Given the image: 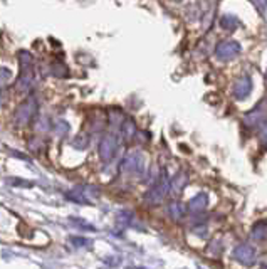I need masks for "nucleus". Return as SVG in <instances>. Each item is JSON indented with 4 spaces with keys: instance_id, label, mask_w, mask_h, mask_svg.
<instances>
[{
    "instance_id": "4be33fe9",
    "label": "nucleus",
    "mask_w": 267,
    "mask_h": 269,
    "mask_svg": "<svg viewBox=\"0 0 267 269\" xmlns=\"http://www.w3.org/2000/svg\"><path fill=\"white\" fill-rule=\"evenodd\" d=\"M10 78H12V73L7 67H0V83H9Z\"/></svg>"
},
{
    "instance_id": "39448f33",
    "label": "nucleus",
    "mask_w": 267,
    "mask_h": 269,
    "mask_svg": "<svg viewBox=\"0 0 267 269\" xmlns=\"http://www.w3.org/2000/svg\"><path fill=\"white\" fill-rule=\"evenodd\" d=\"M121 170L129 173V175H138L141 177L144 172V157L140 151H129L126 157L121 162Z\"/></svg>"
},
{
    "instance_id": "412c9836",
    "label": "nucleus",
    "mask_w": 267,
    "mask_h": 269,
    "mask_svg": "<svg viewBox=\"0 0 267 269\" xmlns=\"http://www.w3.org/2000/svg\"><path fill=\"white\" fill-rule=\"evenodd\" d=\"M254 2V5L259 9V12L262 14V17H266V14H267V0H252Z\"/></svg>"
},
{
    "instance_id": "a211bd4d",
    "label": "nucleus",
    "mask_w": 267,
    "mask_h": 269,
    "mask_svg": "<svg viewBox=\"0 0 267 269\" xmlns=\"http://www.w3.org/2000/svg\"><path fill=\"white\" fill-rule=\"evenodd\" d=\"M51 74L56 78H66L67 76V67L62 62H52L51 64Z\"/></svg>"
},
{
    "instance_id": "cd10ccee",
    "label": "nucleus",
    "mask_w": 267,
    "mask_h": 269,
    "mask_svg": "<svg viewBox=\"0 0 267 269\" xmlns=\"http://www.w3.org/2000/svg\"><path fill=\"white\" fill-rule=\"evenodd\" d=\"M266 78H267V74H266Z\"/></svg>"
},
{
    "instance_id": "f03ea898",
    "label": "nucleus",
    "mask_w": 267,
    "mask_h": 269,
    "mask_svg": "<svg viewBox=\"0 0 267 269\" xmlns=\"http://www.w3.org/2000/svg\"><path fill=\"white\" fill-rule=\"evenodd\" d=\"M170 184H171V180L168 179V173H166V170H163V172L158 175V179L155 180L153 187L146 192L144 202H146L148 206H158V204L168 195Z\"/></svg>"
},
{
    "instance_id": "6ab92c4d",
    "label": "nucleus",
    "mask_w": 267,
    "mask_h": 269,
    "mask_svg": "<svg viewBox=\"0 0 267 269\" xmlns=\"http://www.w3.org/2000/svg\"><path fill=\"white\" fill-rule=\"evenodd\" d=\"M52 130H54V133L57 135V136H64L67 133V131H69V124L66 123V121H57V123L54 124V126H52Z\"/></svg>"
},
{
    "instance_id": "f3484780",
    "label": "nucleus",
    "mask_w": 267,
    "mask_h": 269,
    "mask_svg": "<svg viewBox=\"0 0 267 269\" xmlns=\"http://www.w3.org/2000/svg\"><path fill=\"white\" fill-rule=\"evenodd\" d=\"M29 150L32 151V153H42V150L45 148V143L42 138H39V136H34V138L29 140Z\"/></svg>"
},
{
    "instance_id": "aec40b11",
    "label": "nucleus",
    "mask_w": 267,
    "mask_h": 269,
    "mask_svg": "<svg viewBox=\"0 0 267 269\" xmlns=\"http://www.w3.org/2000/svg\"><path fill=\"white\" fill-rule=\"evenodd\" d=\"M259 142L261 145L267 148V118L262 121V124L259 126Z\"/></svg>"
},
{
    "instance_id": "1a4fd4ad",
    "label": "nucleus",
    "mask_w": 267,
    "mask_h": 269,
    "mask_svg": "<svg viewBox=\"0 0 267 269\" xmlns=\"http://www.w3.org/2000/svg\"><path fill=\"white\" fill-rule=\"evenodd\" d=\"M252 93V79L247 74L240 76L237 81L234 83V88H232V94H234L235 100H246L249 94Z\"/></svg>"
},
{
    "instance_id": "f8f14e48",
    "label": "nucleus",
    "mask_w": 267,
    "mask_h": 269,
    "mask_svg": "<svg viewBox=\"0 0 267 269\" xmlns=\"http://www.w3.org/2000/svg\"><path fill=\"white\" fill-rule=\"evenodd\" d=\"M120 130H121V135H123V138L126 140V142H131V140H135V136H136V124H135V121H133L131 118L123 120Z\"/></svg>"
},
{
    "instance_id": "6e6552de",
    "label": "nucleus",
    "mask_w": 267,
    "mask_h": 269,
    "mask_svg": "<svg viewBox=\"0 0 267 269\" xmlns=\"http://www.w3.org/2000/svg\"><path fill=\"white\" fill-rule=\"evenodd\" d=\"M267 118V100L262 101L261 104H257L250 113L246 115V124L249 128H257L262 124V121Z\"/></svg>"
},
{
    "instance_id": "393cba45",
    "label": "nucleus",
    "mask_w": 267,
    "mask_h": 269,
    "mask_svg": "<svg viewBox=\"0 0 267 269\" xmlns=\"http://www.w3.org/2000/svg\"><path fill=\"white\" fill-rule=\"evenodd\" d=\"M72 242H76V246H89L91 241L89 239H82V237H72Z\"/></svg>"
},
{
    "instance_id": "a878e982",
    "label": "nucleus",
    "mask_w": 267,
    "mask_h": 269,
    "mask_svg": "<svg viewBox=\"0 0 267 269\" xmlns=\"http://www.w3.org/2000/svg\"><path fill=\"white\" fill-rule=\"evenodd\" d=\"M10 155H14V157H19V158H22V160H27V162H30L27 155H22V153H19V151H15V150H12V151H10Z\"/></svg>"
},
{
    "instance_id": "2eb2a0df",
    "label": "nucleus",
    "mask_w": 267,
    "mask_h": 269,
    "mask_svg": "<svg viewBox=\"0 0 267 269\" xmlns=\"http://www.w3.org/2000/svg\"><path fill=\"white\" fill-rule=\"evenodd\" d=\"M252 239L266 241L267 239V221H257L252 226Z\"/></svg>"
},
{
    "instance_id": "9d476101",
    "label": "nucleus",
    "mask_w": 267,
    "mask_h": 269,
    "mask_svg": "<svg viewBox=\"0 0 267 269\" xmlns=\"http://www.w3.org/2000/svg\"><path fill=\"white\" fill-rule=\"evenodd\" d=\"M234 257L239 261V263L246 264V266H250V264L255 261V249L250 244H240L235 248Z\"/></svg>"
},
{
    "instance_id": "0eeeda50",
    "label": "nucleus",
    "mask_w": 267,
    "mask_h": 269,
    "mask_svg": "<svg viewBox=\"0 0 267 269\" xmlns=\"http://www.w3.org/2000/svg\"><path fill=\"white\" fill-rule=\"evenodd\" d=\"M66 197L76 204H89L93 197H98V188L93 187H76L74 190L67 192Z\"/></svg>"
},
{
    "instance_id": "ddd939ff",
    "label": "nucleus",
    "mask_w": 267,
    "mask_h": 269,
    "mask_svg": "<svg viewBox=\"0 0 267 269\" xmlns=\"http://www.w3.org/2000/svg\"><path fill=\"white\" fill-rule=\"evenodd\" d=\"M186 184H188V177H186L185 172H180L178 175H175L173 180H171L170 190L173 192L175 195H178V194H182V192H183V188H185Z\"/></svg>"
},
{
    "instance_id": "7ed1b4c3",
    "label": "nucleus",
    "mask_w": 267,
    "mask_h": 269,
    "mask_svg": "<svg viewBox=\"0 0 267 269\" xmlns=\"http://www.w3.org/2000/svg\"><path fill=\"white\" fill-rule=\"evenodd\" d=\"M37 108H39L37 100L34 96H29L24 103H21L17 106V109H15L14 123L17 124V126H25V124H29L34 116L37 115Z\"/></svg>"
},
{
    "instance_id": "f257e3e1",
    "label": "nucleus",
    "mask_w": 267,
    "mask_h": 269,
    "mask_svg": "<svg viewBox=\"0 0 267 269\" xmlns=\"http://www.w3.org/2000/svg\"><path fill=\"white\" fill-rule=\"evenodd\" d=\"M19 64H21V74L15 81V89L21 94H27L34 86V61L30 52H19Z\"/></svg>"
},
{
    "instance_id": "bb28decb",
    "label": "nucleus",
    "mask_w": 267,
    "mask_h": 269,
    "mask_svg": "<svg viewBox=\"0 0 267 269\" xmlns=\"http://www.w3.org/2000/svg\"><path fill=\"white\" fill-rule=\"evenodd\" d=\"M3 101H5V96H3V91H0V106L3 104Z\"/></svg>"
},
{
    "instance_id": "dca6fc26",
    "label": "nucleus",
    "mask_w": 267,
    "mask_h": 269,
    "mask_svg": "<svg viewBox=\"0 0 267 269\" xmlns=\"http://www.w3.org/2000/svg\"><path fill=\"white\" fill-rule=\"evenodd\" d=\"M239 25V19L235 15H224L220 19V27L225 29V30H235Z\"/></svg>"
},
{
    "instance_id": "4468645a",
    "label": "nucleus",
    "mask_w": 267,
    "mask_h": 269,
    "mask_svg": "<svg viewBox=\"0 0 267 269\" xmlns=\"http://www.w3.org/2000/svg\"><path fill=\"white\" fill-rule=\"evenodd\" d=\"M186 210H188V207H185L180 202H171L168 206V214L171 219H175V221H183L186 215Z\"/></svg>"
},
{
    "instance_id": "20e7f679",
    "label": "nucleus",
    "mask_w": 267,
    "mask_h": 269,
    "mask_svg": "<svg viewBox=\"0 0 267 269\" xmlns=\"http://www.w3.org/2000/svg\"><path fill=\"white\" fill-rule=\"evenodd\" d=\"M118 148H120V138H118L114 133H108L101 138L98 146V153L99 158H101L104 164L111 162L118 153Z\"/></svg>"
},
{
    "instance_id": "423d86ee",
    "label": "nucleus",
    "mask_w": 267,
    "mask_h": 269,
    "mask_svg": "<svg viewBox=\"0 0 267 269\" xmlns=\"http://www.w3.org/2000/svg\"><path fill=\"white\" fill-rule=\"evenodd\" d=\"M240 44L237 41H222L217 44L215 47V56L220 61H232L240 54Z\"/></svg>"
},
{
    "instance_id": "b1692460",
    "label": "nucleus",
    "mask_w": 267,
    "mask_h": 269,
    "mask_svg": "<svg viewBox=\"0 0 267 269\" xmlns=\"http://www.w3.org/2000/svg\"><path fill=\"white\" fill-rule=\"evenodd\" d=\"M49 128H52V124H47V118H41V124H37V130L45 131Z\"/></svg>"
},
{
    "instance_id": "9b49d317",
    "label": "nucleus",
    "mask_w": 267,
    "mask_h": 269,
    "mask_svg": "<svg viewBox=\"0 0 267 269\" xmlns=\"http://www.w3.org/2000/svg\"><path fill=\"white\" fill-rule=\"evenodd\" d=\"M208 206V197L207 194H204V192H200V194H197L195 197H192V199L188 200V210L193 212V214H200V212H204L207 209Z\"/></svg>"
},
{
    "instance_id": "5701e85b",
    "label": "nucleus",
    "mask_w": 267,
    "mask_h": 269,
    "mask_svg": "<svg viewBox=\"0 0 267 269\" xmlns=\"http://www.w3.org/2000/svg\"><path fill=\"white\" fill-rule=\"evenodd\" d=\"M87 145V136L81 135L79 138L74 140V146H78V148H84V146Z\"/></svg>"
}]
</instances>
